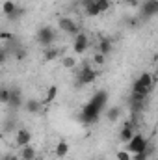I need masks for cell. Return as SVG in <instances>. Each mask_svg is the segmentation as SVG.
<instances>
[{
    "instance_id": "cell-1",
    "label": "cell",
    "mask_w": 158,
    "mask_h": 160,
    "mask_svg": "<svg viewBox=\"0 0 158 160\" xmlns=\"http://www.w3.org/2000/svg\"><path fill=\"white\" fill-rule=\"evenodd\" d=\"M106 102H108V93L106 91H97L82 108L80 112V121L84 125H91V123H97L102 110L106 108Z\"/></svg>"
},
{
    "instance_id": "cell-2",
    "label": "cell",
    "mask_w": 158,
    "mask_h": 160,
    "mask_svg": "<svg viewBox=\"0 0 158 160\" xmlns=\"http://www.w3.org/2000/svg\"><path fill=\"white\" fill-rule=\"evenodd\" d=\"M153 86H155V77L151 73H141L132 84V93H141V95L149 97Z\"/></svg>"
},
{
    "instance_id": "cell-3",
    "label": "cell",
    "mask_w": 158,
    "mask_h": 160,
    "mask_svg": "<svg viewBox=\"0 0 158 160\" xmlns=\"http://www.w3.org/2000/svg\"><path fill=\"white\" fill-rule=\"evenodd\" d=\"M56 30L54 28H50V26H41L39 30H37V34H36V39L39 43L43 48H48L54 41H56Z\"/></svg>"
},
{
    "instance_id": "cell-4",
    "label": "cell",
    "mask_w": 158,
    "mask_h": 160,
    "mask_svg": "<svg viewBox=\"0 0 158 160\" xmlns=\"http://www.w3.org/2000/svg\"><path fill=\"white\" fill-rule=\"evenodd\" d=\"M149 147V142L143 134H134V138L126 143V151L132 153V155H138V153H143L145 149Z\"/></svg>"
},
{
    "instance_id": "cell-5",
    "label": "cell",
    "mask_w": 158,
    "mask_h": 160,
    "mask_svg": "<svg viewBox=\"0 0 158 160\" xmlns=\"http://www.w3.org/2000/svg\"><path fill=\"white\" fill-rule=\"evenodd\" d=\"M95 80H97V71H95V69H91L87 63L80 67L78 77H77V86H78V88L87 86V84H91V82H95Z\"/></svg>"
},
{
    "instance_id": "cell-6",
    "label": "cell",
    "mask_w": 158,
    "mask_h": 160,
    "mask_svg": "<svg viewBox=\"0 0 158 160\" xmlns=\"http://www.w3.org/2000/svg\"><path fill=\"white\" fill-rule=\"evenodd\" d=\"M58 28H60L63 34H69V36H78L80 34L78 24H77L75 19H71V17H60V19H58Z\"/></svg>"
},
{
    "instance_id": "cell-7",
    "label": "cell",
    "mask_w": 158,
    "mask_h": 160,
    "mask_svg": "<svg viewBox=\"0 0 158 160\" xmlns=\"http://www.w3.org/2000/svg\"><path fill=\"white\" fill-rule=\"evenodd\" d=\"M141 19H151V17H155L158 13V0H145L143 2V6H141Z\"/></svg>"
},
{
    "instance_id": "cell-8",
    "label": "cell",
    "mask_w": 158,
    "mask_h": 160,
    "mask_svg": "<svg viewBox=\"0 0 158 160\" xmlns=\"http://www.w3.org/2000/svg\"><path fill=\"white\" fill-rule=\"evenodd\" d=\"M87 47H89V39H87V36H86V34H82V32H80L78 36H75V41H73V50H75L77 54L86 52V50H87Z\"/></svg>"
},
{
    "instance_id": "cell-9",
    "label": "cell",
    "mask_w": 158,
    "mask_h": 160,
    "mask_svg": "<svg viewBox=\"0 0 158 160\" xmlns=\"http://www.w3.org/2000/svg\"><path fill=\"white\" fill-rule=\"evenodd\" d=\"M132 138H134V125H132V121H126L123 125V128L119 130V142L128 143Z\"/></svg>"
},
{
    "instance_id": "cell-10",
    "label": "cell",
    "mask_w": 158,
    "mask_h": 160,
    "mask_svg": "<svg viewBox=\"0 0 158 160\" xmlns=\"http://www.w3.org/2000/svg\"><path fill=\"white\" fill-rule=\"evenodd\" d=\"M30 140H32L30 130H26V128H19V130H17V134H15V143H17V145H21V147L30 145Z\"/></svg>"
},
{
    "instance_id": "cell-11",
    "label": "cell",
    "mask_w": 158,
    "mask_h": 160,
    "mask_svg": "<svg viewBox=\"0 0 158 160\" xmlns=\"http://www.w3.org/2000/svg\"><path fill=\"white\" fill-rule=\"evenodd\" d=\"M82 6H84V11L87 17H97L101 15V9L97 6V0H82Z\"/></svg>"
},
{
    "instance_id": "cell-12",
    "label": "cell",
    "mask_w": 158,
    "mask_h": 160,
    "mask_svg": "<svg viewBox=\"0 0 158 160\" xmlns=\"http://www.w3.org/2000/svg\"><path fill=\"white\" fill-rule=\"evenodd\" d=\"M13 110H19L21 108V104H22V97H21V91L19 89H13L11 91V99H9V102H7Z\"/></svg>"
},
{
    "instance_id": "cell-13",
    "label": "cell",
    "mask_w": 158,
    "mask_h": 160,
    "mask_svg": "<svg viewBox=\"0 0 158 160\" xmlns=\"http://www.w3.org/2000/svg\"><path fill=\"white\" fill-rule=\"evenodd\" d=\"M145 104H147V101H134V99H128V106H130V112H132V116H134V114H140V112H143Z\"/></svg>"
},
{
    "instance_id": "cell-14",
    "label": "cell",
    "mask_w": 158,
    "mask_h": 160,
    "mask_svg": "<svg viewBox=\"0 0 158 160\" xmlns=\"http://www.w3.org/2000/svg\"><path fill=\"white\" fill-rule=\"evenodd\" d=\"M24 106H26V112H30V114H37L41 108H43V102L36 101V99H28Z\"/></svg>"
},
{
    "instance_id": "cell-15",
    "label": "cell",
    "mask_w": 158,
    "mask_h": 160,
    "mask_svg": "<svg viewBox=\"0 0 158 160\" xmlns=\"http://www.w3.org/2000/svg\"><path fill=\"white\" fill-rule=\"evenodd\" d=\"M119 118H121V108L119 106H112V108L106 110V119L108 121L116 123V121H119Z\"/></svg>"
},
{
    "instance_id": "cell-16",
    "label": "cell",
    "mask_w": 158,
    "mask_h": 160,
    "mask_svg": "<svg viewBox=\"0 0 158 160\" xmlns=\"http://www.w3.org/2000/svg\"><path fill=\"white\" fill-rule=\"evenodd\" d=\"M56 58H60V50L58 48H52V47L45 48V54H43V60L45 62H54Z\"/></svg>"
},
{
    "instance_id": "cell-17",
    "label": "cell",
    "mask_w": 158,
    "mask_h": 160,
    "mask_svg": "<svg viewBox=\"0 0 158 160\" xmlns=\"http://www.w3.org/2000/svg\"><path fill=\"white\" fill-rule=\"evenodd\" d=\"M21 158L22 160H36V149L32 145H24L21 151Z\"/></svg>"
},
{
    "instance_id": "cell-18",
    "label": "cell",
    "mask_w": 158,
    "mask_h": 160,
    "mask_svg": "<svg viewBox=\"0 0 158 160\" xmlns=\"http://www.w3.org/2000/svg\"><path fill=\"white\" fill-rule=\"evenodd\" d=\"M99 52L104 54V56L112 52V41L108 39V38H102L101 39V43H99Z\"/></svg>"
},
{
    "instance_id": "cell-19",
    "label": "cell",
    "mask_w": 158,
    "mask_h": 160,
    "mask_svg": "<svg viewBox=\"0 0 158 160\" xmlns=\"http://www.w3.org/2000/svg\"><path fill=\"white\" fill-rule=\"evenodd\" d=\"M15 9H17V4H15L13 0H6V2H4V6H2V11H4V15H6V17H9Z\"/></svg>"
},
{
    "instance_id": "cell-20",
    "label": "cell",
    "mask_w": 158,
    "mask_h": 160,
    "mask_svg": "<svg viewBox=\"0 0 158 160\" xmlns=\"http://www.w3.org/2000/svg\"><path fill=\"white\" fill-rule=\"evenodd\" d=\"M56 95H58V88H56V86H50V88L47 89V97H45L43 104H50V102L56 99Z\"/></svg>"
},
{
    "instance_id": "cell-21",
    "label": "cell",
    "mask_w": 158,
    "mask_h": 160,
    "mask_svg": "<svg viewBox=\"0 0 158 160\" xmlns=\"http://www.w3.org/2000/svg\"><path fill=\"white\" fill-rule=\"evenodd\" d=\"M67 153H69V145H67L65 142H60V143L56 145V155H58L60 158H63V157H67Z\"/></svg>"
},
{
    "instance_id": "cell-22",
    "label": "cell",
    "mask_w": 158,
    "mask_h": 160,
    "mask_svg": "<svg viewBox=\"0 0 158 160\" xmlns=\"http://www.w3.org/2000/svg\"><path fill=\"white\" fill-rule=\"evenodd\" d=\"M62 65H63L65 69H73V67L77 65V60H75L73 56H63V58H62Z\"/></svg>"
},
{
    "instance_id": "cell-23",
    "label": "cell",
    "mask_w": 158,
    "mask_h": 160,
    "mask_svg": "<svg viewBox=\"0 0 158 160\" xmlns=\"http://www.w3.org/2000/svg\"><path fill=\"white\" fill-rule=\"evenodd\" d=\"M97 6H99L101 13H104V11H108L112 8V0H97Z\"/></svg>"
},
{
    "instance_id": "cell-24",
    "label": "cell",
    "mask_w": 158,
    "mask_h": 160,
    "mask_svg": "<svg viewBox=\"0 0 158 160\" xmlns=\"http://www.w3.org/2000/svg\"><path fill=\"white\" fill-rule=\"evenodd\" d=\"M151 151H153V149H151V147H147L143 153L134 155V157H132V160H149V157H151Z\"/></svg>"
},
{
    "instance_id": "cell-25",
    "label": "cell",
    "mask_w": 158,
    "mask_h": 160,
    "mask_svg": "<svg viewBox=\"0 0 158 160\" xmlns=\"http://www.w3.org/2000/svg\"><path fill=\"white\" fill-rule=\"evenodd\" d=\"M9 99H11V91H9V89H6V88H2V89H0V101H2L4 104H7V102H9Z\"/></svg>"
},
{
    "instance_id": "cell-26",
    "label": "cell",
    "mask_w": 158,
    "mask_h": 160,
    "mask_svg": "<svg viewBox=\"0 0 158 160\" xmlns=\"http://www.w3.org/2000/svg\"><path fill=\"white\" fill-rule=\"evenodd\" d=\"M22 15H24V9H22L21 6H17V9H15V11H13V13H11V15H9L7 19H11V21H19V19L22 17Z\"/></svg>"
},
{
    "instance_id": "cell-27",
    "label": "cell",
    "mask_w": 158,
    "mask_h": 160,
    "mask_svg": "<svg viewBox=\"0 0 158 160\" xmlns=\"http://www.w3.org/2000/svg\"><path fill=\"white\" fill-rule=\"evenodd\" d=\"M117 160H132V153H128V151H117Z\"/></svg>"
},
{
    "instance_id": "cell-28",
    "label": "cell",
    "mask_w": 158,
    "mask_h": 160,
    "mask_svg": "<svg viewBox=\"0 0 158 160\" xmlns=\"http://www.w3.org/2000/svg\"><path fill=\"white\" fill-rule=\"evenodd\" d=\"M104 58H106V56L99 52V54H95V58H93V62H95V63H99V65H102V63H104Z\"/></svg>"
},
{
    "instance_id": "cell-29",
    "label": "cell",
    "mask_w": 158,
    "mask_h": 160,
    "mask_svg": "<svg viewBox=\"0 0 158 160\" xmlns=\"http://www.w3.org/2000/svg\"><path fill=\"white\" fill-rule=\"evenodd\" d=\"M0 38H2L4 41H9V39H13V36H11L9 32H2V34H0Z\"/></svg>"
},
{
    "instance_id": "cell-30",
    "label": "cell",
    "mask_w": 158,
    "mask_h": 160,
    "mask_svg": "<svg viewBox=\"0 0 158 160\" xmlns=\"http://www.w3.org/2000/svg\"><path fill=\"white\" fill-rule=\"evenodd\" d=\"M2 160H17V157H15V155H6Z\"/></svg>"
},
{
    "instance_id": "cell-31",
    "label": "cell",
    "mask_w": 158,
    "mask_h": 160,
    "mask_svg": "<svg viewBox=\"0 0 158 160\" xmlns=\"http://www.w3.org/2000/svg\"><path fill=\"white\" fill-rule=\"evenodd\" d=\"M125 2L130 4V6H136V4H138V0H125Z\"/></svg>"
},
{
    "instance_id": "cell-32",
    "label": "cell",
    "mask_w": 158,
    "mask_h": 160,
    "mask_svg": "<svg viewBox=\"0 0 158 160\" xmlns=\"http://www.w3.org/2000/svg\"><path fill=\"white\" fill-rule=\"evenodd\" d=\"M153 77H155V82H158V69H156V73H155Z\"/></svg>"
},
{
    "instance_id": "cell-33",
    "label": "cell",
    "mask_w": 158,
    "mask_h": 160,
    "mask_svg": "<svg viewBox=\"0 0 158 160\" xmlns=\"http://www.w3.org/2000/svg\"><path fill=\"white\" fill-rule=\"evenodd\" d=\"M36 160H37V158H36Z\"/></svg>"
}]
</instances>
